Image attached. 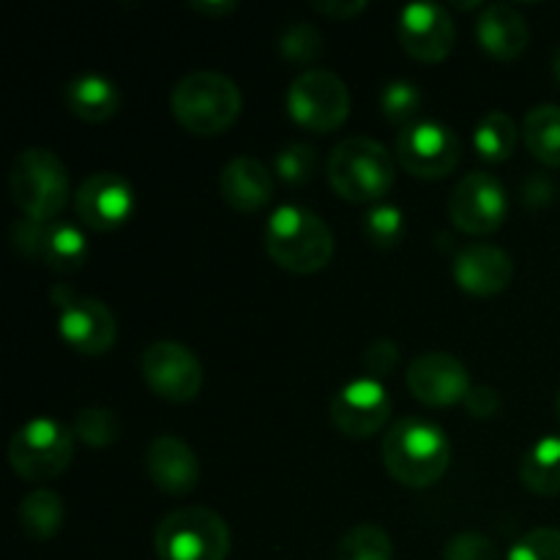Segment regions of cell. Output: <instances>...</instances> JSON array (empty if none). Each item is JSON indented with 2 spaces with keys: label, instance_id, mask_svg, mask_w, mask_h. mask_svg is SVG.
<instances>
[{
  "label": "cell",
  "instance_id": "cell-1",
  "mask_svg": "<svg viewBox=\"0 0 560 560\" xmlns=\"http://www.w3.org/2000/svg\"><path fill=\"white\" fill-rule=\"evenodd\" d=\"M452 463V443L443 427L421 416L394 421L383 438V465L405 487L424 490L443 479Z\"/></svg>",
  "mask_w": 560,
  "mask_h": 560
},
{
  "label": "cell",
  "instance_id": "cell-2",
  "mask_svg": "<svg viewBox=\"0 0 560 560\" xmlns=\"http://www.w3.org/2000/svg\"><path fill=\"white\" fill-rule=\"evenodd\" d=\"M268 257L290 273H315L334 257V233L315 211L282 206L262 230Z\"/></svg>",
  "mask_w": 560,
  "mask_h": 560
},
{
  "label": "cell",
  "instance_id": "cell-3",
  "mask_svg": "<svg viewBox=\"0 0 560 560\" xmlns=\"http://www.w3.org/2000/svg\"><path fill=\"white\" fill-rule=\"evenodd\" d=\"M244 98L238 85L228 74L200 69L175 82L170 93L173 118L186 131L200 137H213L228 131L238 120Z\"/></svg>",
  "mask_w": 560,
  "mask_h": 560
},
{
  "label": "cell",
  "instance_id": "cell-4",
  "mask_svg": "<svg viewBox=\"0 0 560 560\" xmlns=\"http://www.w3.org/2000/svg\"><path fill=\"white\" fill-rule=\"evenodd\" d=\"M328 180L348 202H381L394 189V156L381 140L348 137L328 156Z\"/></svg>",
  "mask_w": 560,
  "mask_h": 560
},
{
  "label": "cell",
  "instance_id": "cell-5",
  "mask_svg": "<svg viewBox=\"0 0 560 560\" xmlns=\"http://www.w3.org/2000/svg\"><path fill=\"white\" fill-rule=\"evenodd\" d=\"M9 189L25 217L55 222L69 202V170L49 148H25L11 162Z\"/></svg>",
  "mask_w": 560,
  "mask_h": 560
},
{
  "label": "cell",
  "instance_id": "cell-6",
  "mask_svg": "<svg viewBox=\"0 0 560 560\" xmlns=\"http://www.w3.org/2000/svg\"><path fill=\"white\" fill-rule=\"evenodd\" d=\"M153 547L159 560H224L230 552V528L211 509L184 506L156 525Z\"/></svg>",
  "mask_w": 560,
  "mask_h": 560
},
{
  "label": "cell",
  "instance_id": "cell-7",
  "mask_svg": "<svg viewBox=\"0 0 560 560\" xmlns=\"http://www.w3.org/2000/svg\"><path fill=\"white\" fill-rule=\"evenodd\" d=\"M71 427L38 416L25 421L9 441V463L25 481H49L63 474L74 457Z\"/></svg>",
  "mask_w": 560,
  "mask_h": 560
},
{
  "label": "cell",
  "instance_id": "cell-8",
  "mask_svg": "<svg viewBox=\"0 0 560 560\" xmlns=\"http://www.w3.org/2000/svg\"><path fill=\"white\" fill-rule=\"evenodd\" d=\"M288 113L315 135L337 131L350 115V91L342 77L328 69L301 71L288 88Z\"/></svg>",
  "mask_w": 560,
  "mask_h": 560
},
{
  "label": "cell",
  "instance_id": "cell-9",
  "mask_svg": "<svg viewBox=\"0 0 560 560\" xmlns=\"http://www.w3.org/2000/svg\"><path fill=\"white\" fill-rule=\"evenodd\" d=\"M394 159L416 178H446L463 159V142L446 124L413 120L397 131Z\"/></svg>",
  "mask_w": 560,
  "mask_h": 560
},
{
  "label": "cell",
  "instance_id": "cell-10",
  "mask_svg": "<svg viewBox=\"0 0 560 560\" xmlns=\"http://www.w3.org/2000/svg\"><path fill=\"white\" fill-rule=\"evenodd\" d=\"M52 301L58 306V331L69 348L85 355H102L113 348L118 326L107 304L77 295L63 284L52 290Z\"/></svg>",
  "mask_w": 560,
  "mask_h": 560
},
{
  "label": "cell",
  "instance_id": "cell-11",
  "mask_svg": "<svg viewBox=\"0 0 560 560\" xmlns=\"http://www.w3.org/2000/svg\"><path fill=\"white\" fill-rule=\"evenodd\" d=\"M509 213L506 186L492 173H468L448 197V217L463 233L490 235L503 228Z\"/></svg>",
  "mask_w": 560,
  "mask_h": 560
},
{
  "label": "cell",
  "instance_id": "cell-12",
  "mask_svg": "<svg viewBox=\"0 0 560 560\" xmlns=\"http://www.w3.org/2000/svg\"><path fill=\"white\" fill-rule=\"evenodd\" d=\"M142 377L156 397L178 405L191 402L202 388V364L186 345L162 339L142 353Z\"/></svg>",
  "mask_w": 560,
  "mask_h": 560
},
{
  "label": "cell",
  "instance_id": "cell-13",
  "mask_svg": "<svg viewBox=\"0 0 560 560\" xmlns=\"http://www.w3.org/2000/svg\"><path fill=\"white\" fill-rule=\"evenodd\" d=\"M392 399L375 377H355L345 383L328 402L334 427L353 441L377 435L392 419Z\"/></svg>",
  "mask_w": 560,
  "mask_h": 560
},
{
  "label": "cell",
  "instance_id": "cell-14",
  "mask_svg": "<svg viewBox=\"0 0 560 560\" xmlns=\"http://www.w3.org/2000/svg\"><path fill=\"white\" fill-rule=\"evenodd\" d=\"M397 38L419 63H443L457 42V27L446 5L410 3L399 14Z\"/></svg>",
  "mask_w": 560,
  "mask_h": 560
},
{
  "label": "cell",
  "instance_id": "cell-15",
  "mask_svg": "<svg viewBox=\"0 0 560 560\" xmlns=\"http://www.w3.org/2000/svg\"><path fill=\"white\" fill-rule=\"evenodd\" d=\"M410 394L430 408H448L468 397L470 377L463 361L443 350H430L410 361L405 372Z\"/></svg>",
  "mask_w": 560,
  "mask_h": 560
},
{
  "label": "cell",
  "instance_id": "cell-16",
  "mask_svg": "<svg viewBox=\"0 0 560 560\" xmlns=\"http://www.w3.org/2000/svg\"><path fill=\"white\" fill-rule=\"evenodd\" d=\"M74 211L85 228L109 233L129 222L135 211V189L120 173H93L77 189Z\"/></svg>",
  "mask_w": 560,
  "mask_h": 560
},
{
  "label": "cell",
  "instance_id": "cell-17",
  "mask_svg": "<svg viewBox=\"0 0 560 560\" xmlns=\"http://www.w3.org/2000/svg\"><path fill=\"white\" fill-rule=\"evenodd\" d=\"M454 282L470 295H498L512 284L514 262L512 255L501 246L470 244L454 257Z\"/></svg>",
  "mask_w": 560,
  "mask_h": 560
},
{
  "label": "cell",
  "instance_id": "cell-18",
  "mask_svg": "<svg viewBox=\"0 0 560 560\" xmlns=\"http://www.w3.org/2000/svg\"><path fill=\"white\" fill-rule=\"evenodd\" d=\"M145 470L153 485L167 495H189L200 481V459L178 435H162L148 446Z\"/></svg>",
  "mask_w": 560,
  "mask_h": 560
},
{
  "label": "cell",
  "instance_id": "cell-19",
  "mask_svg": "<svg viewBox=\"0 0 560 560\" xmlns=\"http://www.w3.org/2000/svg\"><path fill=\"white\" fill-rule=\"evenodd\" d=\"M219 195L230 208L241 213L260 211L273 197L271 170L255 156L230 159L219 175Z\"/></svg>",
  "mask_w": 560,
  "mask_h": 560
},
{
  "label": "cell",
  "instance_id": "cell-20",
  "mask_svg": "<svg viewBox=\"0 0 560 560\" xmlns=\"http://www.w3.org/2000/svg\"><path fill=\"white\" fill-rule=\"evenodd\" d=\"M476 38L495 60H517L528 49L530 27L514 5L492 3L481 9Z\"/></svg>",
  "mask_w": 560,
  "mask_h": 560
},
{
  "label": "cell",
  "instance_id": "cell-21",
  "mask_svg": "<svg viewBox=\"0 0 560 560\" xmlns=\"http://www.w3.org/2000/svg\"><path fill=\"white\" fill-rule=\"evenodd\" d=\"M63 102L66 109L85 124H104L120 109V91L109 77L88 71L63 88Z\"/></svg>",
  "mask_w": 560,
  "mask_h": 560
},
{
  "label": "cell",
  "instance_id": "cell-22",
  "mask_svg": "<svg viewBox=\"0 0 560 560\" xmlns=\"http://www.w3.org/2000/svg\"><path fill=\"white\" fill-rule=\"evenodd\" d=\"M88 241L77 224L63 222V219H55V222L44 224V238H42V252H38V262L49 268L55 273H74L80 271L88 262Z\"/></svg>",
  "mask_w": 560,
  "mask_h": 560
},
{
  "label": "cell",
  "instance_id": "cell-23",
  "mask_svg": "<svg viewBox=\"0 0 560 560\" xmlns=\"http://www.w3.org/2000/svg\"><path fill=\"white\" fill-rule=\"evenodd\" d=\"M520 481L525 490L536 492V495H560V435L541 438L536 446L523 454Z\"/></svg>",
  "mask_w": 560,
  "mask_h": 560
},
{
  "label": "cell",
  "instance_id": "cell-24",
  "mask_svg": "<svg viewBox=\"0 0 560 560\" xmlns=\"http://www.w3.org/2000/svg\"><path fill=\"white\" fill-rule=\"evenodd\" d=\"M16 517H20L22 534L31 536L33 541L52 539V536L60 530V525H63V517H66L63 498L52 490L27 492V495L20 501Z\"/></svg>",
  "mask_w": 560,
  "mask_h": 560
},
{
  "label": "cell",
  "instance_id": "cell-25",
  "mask_svg": "<svg viewBox=\"0 0 560 560\" xmlns=\"http://www.w3.org/2000/svg\"><path fill=\"white\" fill-rule=\"evenodd\" d=\"M525 148L547 167H560V104H539L525 115Z\"/></svg>",
  "mask_w": 560,
  "mask_h": 560
},
{
  "label": "cell",
  "instance_id": "cell-26",
  "mask_svg": "<svg viewBox=\"0 0 560 560\" xmlns=\"http://www.w3.org/2000/svg\"><path fill=\"white\" fill-rule=\"evenodd\" d=\"M517 142V124L512 120V115L501 113V109L487 113L474 131L476 151H479V156L487 159V162H506V159H512Z\"/></svg>",
  "mask_w": 560,
  "mask_h": 560
},
{
  "label": "cell",
  "instance_id": "cell-27",
  "mask_svg": "<svg viewBox=\"0 0 560 560\" xmlns=\"http://www.w3.org/2000/svg\"><path fill=\"white\" fill-rule=\"evenodd\" d=\"M334 560H394V541L381 525L361 523L339 539Z\"/></svg>",
  "mask_w": 560,
  "mask_h": 560
},
{
  "label": "cell",
  "instance_id": "cell-28",
  "mask_svg": "<svg viewBox=\"0 0 560 560\" xmlns=\"http://www.w3.org/2000/svg\"><path fill=\"white\" fill-rule=\"evenodd\" d=\"M77 441H82L91 448H104L113 446L120 435L118 416L107 408H85L74 416V424H71Z\"/></svg>",
  "mask_w": 560,
  "mask_h": 560
},
{
  "label": "cell",
  "instance_id": "cell-29",
  "mask_svg": "<svg viewBox=\"0 0 560 560\" xmlns=\"http://www.w3.org/2000/svg\"><path fill=\"white\" fill-rule=\"evenodd\" d=\"M421 107L419 85L408 80H392L381 93V109L392 124L408 126L413 124Z\"/></svg>",
  "mask_w": 560,
  "mask_h": 560
},
{
  "label": "cell",
  "instance_id": "cell-30",
  "mask_svg": "<svg viewBox=\"0 0 560 560\" xmlns=\"http://www.w3.org/2000/svg\"><path fill=\"white\" fill-rule=\"evenodd\" d=\"M364 233L377 249H394L405 235V219L397 206L377 202L364 219Z\"/></svg>",
  "mask_w": 560,
  "mask_h": 560
},
{
  "label": "cell",
  "instance_id": "cell-31",
  "mask_svg": "<svg viewBox=\"0 0 560 560\" xmlns=\"http://www.w3.org/2000/svg\"><path fill=\"white\" fill-rule=\"evenodd\" d=\"M279 52L290 60V63L310 66L320 58L323 52V36L317 33L315 25L310 22H295L279 38Z\"/></svg>",
  "mask_w": 560,
  "mask_h": 560
},
{
  "label": "cell",
  "instance_id": "cell-32",
  "mask_svg": "<svg viewBox=\"0 0 560 560\" xmlns=\"http://www.w3.org/2000/svg\"><path fill=\"white\" fill-rule=\"evenodd\" d=\"M317 153L315 148L306 145V142H293V145L282 148L277 153V175L290 186L310 184L312 173H315Z\"/></svg>",
  "mask_w": 560,
  "mask_h": 560
},
{
  "label": "cell",
  "instance_id": "cell-33",
  "mask_svg": "<svg viewBox=\"0 0 560 560\" xmlns=\"http://www.w3.org/2000/svg\"><path fill=\"white\" fill-rule=\"evenodd\" d=\"M509 560H560V530L534 528L512 547Z\"/></svg>",
  "mask_w": 560,
  "mask_h": 560
},
{
  "label": "cell",
  "instance_id": "cell-34",
  "mask_svg": "<svg viewBox=\"0 0 560 560\" xmlns=\"http://www.w3.org/2000/svg\"><path fill=\"white\" fill-rule=\"evenodd\" d=\"M443 560H498V547L485 534H457L443 547Z\"/></svg>",
  "mask_w": 560,
  "mask_h": 560
},
{
  "label": "cell",
  "instance_id": "cell-35",
  "mask_svg": "<svg viewBox=\"0 0 560 560\" xmlns=\"http://www.w3.org/2000/svg\"><path fill=\"white\" fill-rule=\"evenodd\" d=\"M44 224L47 222H38V219H16L11 224V246L20 252L22 257L27 260H36L38 262V252H42V238H44Z\"/></svg>",
  "mask_w": 560,
  "mask_h": 560
},
{
  "label": "cell",
  "instance_id": "cell-36",
  "mask_svg": "<svg viewBox=\"0 0 560 560\" xmlns=\"http://www.w3.org/2000/svg\"><path fill=\"white\" fill-rule=\"evenodd\" d=\"M399 361V348L392 339H375L370 348L364 350V370L370 372V377H386L388 372H394Z\"/></svg>",
  "mask_w": 560,
  "mask_h": 560
},
{
  "label": "cell",
  "instance_id": "cell-37",
  "mask_svg": "<svg viewBox=\"0 0 560 560\" xmlns=\"http://www.w3.org/2000/svg\"><path fill=\"white\" fill-rule=\"evenodd\" d=\"M552 197H556V186H552V180L545 173H528V178L520 184V202L525 208H530V211L547 208L552 202Z\"/></svg>",
  "mask_w": 560,
  "mask_h": 560
},
{
  "label": "cell",
  "instance_id": "cell-38",
  "mask_svg": "<svg viewBox=\"0 0 560 560\" xmlns=\"http://www.w3.org/2000/svg\"><path fill=\"white\" fill-rule=\"evenodd\" d=\"M463 405L474 419H492L501 410V397H498V392L492 386H470Z\"/></svg>",
  "mask_w": 560,
  "mask_h": 560
},
{
  "label": "cell",
  "instance_id": "cell-39",
  "mask_svg": "<svg viewBox=\"0 0 560 560\" xmlns=\"http://www.w3.org/2000/svg\"><path fill=\"white\" fill-rule=\"evenodd\" d=\"M312 9L328 20H353L366 9L364 0H312Z\"/></svg>",
  "mask_w": 560,
  "mask_h": 560
},
{
  "label": "cell",
  "instance_id": "cell-40",
  "mask_svg": "<svg viewBox=\"0 0 560 560\" xmlns=\"http://www.w3.org/2000/svg\"><path fill=\"white\" fill-rule=\"evenodd\" d=\"M191 9L208 16H222V14H230V11L235 9V3L233 0H219V3H191Z\"/></svg>",
  "mask_w": 560,
  "mask_h": 560
},
{
  "label": "cell",
  "instance_id": "cell-41",
  "mask_svg": "<svg viewBox=\"0 0 560 560\" xmlns=\"http://www.w3.org/2000/svg\"><path fill=\"white\" fill-rule=\"evenodd\" d=\"M552 74H556V80L560 82V47L552 52Z\"/></svg>",
  "mask_w": 560,
  "mask_h": 560
},
{
  "label": "cell",
  "instance_id": "cell-42",
  "mask_svg": "<svg viewBox=\"0 0 560 560\" xmlns=\"http://www.w3.org/2000/svg\"><path fill=\"white\" fill-rule=\"evenodd\" d=\"M556 413H558V421H560V388H558V397H556Z\"/></svg>",
  "mask_w": 560,
  "mask_h": 560
}]
</instances>
